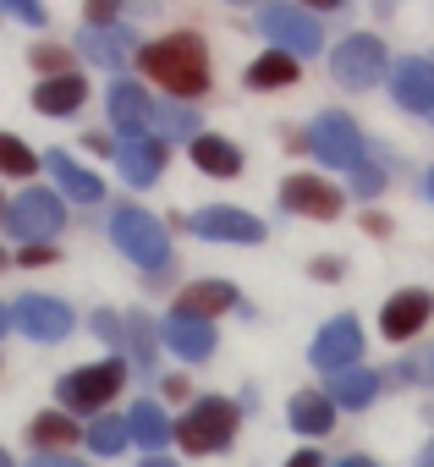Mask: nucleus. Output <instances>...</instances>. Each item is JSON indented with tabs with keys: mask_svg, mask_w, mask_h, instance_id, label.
<instances>
[{
	"mask_svg": "<svg viewBox=\"0 0 434 467\" xmlns=\"http://www.w3.org/2000/svg\"><path fill=\"white\" fill-rule=\"evenodd\" d=\"M138 72L154 78L160 88H170L176 99H198L209 88V45H203V34L176 28V34L138 50Z\"/></svg>",
	"mask_w": 434,
	"mask_h": 467,
	"instance_id": "f257e3e1",
	"label": "nucleus"
},
{
	"mask_svg": "<svg viewBox=\"0 0 434 467\" xmlns=\"http://www.w3.org/2000/svg\"><path fill=\"white\" fill-rule=\"evenodd\" d=\"M237 423H243V407L226 401V396H198L187 407V418L176 423V440L187 456H214V451H226L237 440Z\"/></svg>",
	"mask_w": 434,
	"mask_h": 467,
	"instance_id": "f03ea898",
	"label": "nucleus"
},
{
	"mask_svg": "<svg viewBox=\"0 0 434 467\" xmlns=\"http://www.w3.org/2000/svg\"><path fill=\"white\" fill-rule=\"evenodd\" d=\"M110 243L138 265V270H165L170 259V237H165V225L149 214V209H116L110 214Z\"/></svg>",
	"mask_w": 434,
	"mask_h": 467,
	"instance_id": "7ed1b4c3",
	"label": "nucleus"
},
{
	"mask_svg": "<svg viewBox=\"0 0 434 467\" xmlns=\"http://www.w3.org/2000/svg\"><path fill=\"white\" fill-rule=\"evenodd\" d=\"M12 231L17 243H28V248H50V237L67 225V209H61V192H45V187H28V192H17L12 203H6V220H0Z\"/></svg>",
	"mask_w": 434,
	"mask_h": 467,
	"instance_id": "20e7f679",
	"label": "nucleus"
},
{
	"mask_svg": "<svg viewBox=\"0 0 434 467\" xmlns=\"http://www.w3.org/2000/svg\"><path fill=\"white\" fill-rule=\"evenodd\" d=\"M121 385H127V363H121V358H105V363H94V368H72V374L56 385V396H61L67 412H94V418H99V407H105Z\"/></svg>",
	"mask_w": 434,
	"mask_h": 467,
	"instance_id": "39448f33",
	"label": "nucleus"
},
{
	"mask_svg": "<svg viewBox=\"0 0 434 467\" xmlns=\"http://www.w3.org/2000/svg\"><path fill=\"white\" fill-rule=\"evenodd\" d=\"M330 78L341 88H374L379 78H390V56L374 34H346L330 56Z\"/></svg>",
	"mask_w": 434,
	"mask_h": 467,
	"instance_id": "423d86ee",
	"label": "nucleus"
},
{
	"mask_svg": "<svg viewBox=\"0 0 434 467\" xmlns=\"http://www.w3.org/2000/svg\"><path fill=\"white\" fill-rule=\"evenodd\" d=\"M308 358H314V368H325V374H346V368H357V358H363V325H357L352 314L325 319L319 336H314V347H308Z\"/></svg>",
	"mask_w": 434,
	"mask_h": 467,
	"instance_id": "0eeeda50",
	"label": "nucleus"
},
{
	"mask_svg": "<svg viewBox=\"0 0 434 467\" xmlns=\"http://www.w3.org/2000/svg\"><path fill=\"white\" fill-rule=\"evenodd\" d=\"M308 149H314L325 165H341V171H357V165H363V132H357L352 116H341V110H325V116L308 127Z\"/></svg>",
	"mask_w": 434,
	"mask_h": 467,
	"instance_id": "6e6552de",
	"label": "nucleus"
},
{
	"mask_svg": "<svg viewBox=\"0 0 434 467\" xmlns=\"http://www.w3.org/2000/svg\"><path fill=\"white\" fill-rule=\"evenodd\" d=\"M259 34H270V45L286 50V56H314L325 45L319 39V23L303 6H264L259 12Z\"/></svg>",
	"mask_w": 434,
	"mask_h": 467,
	"instance_id": "1a4fd4ad",
	"label": "nucleus"
},
{
	"mask_svg": "<svg viewBox=\"0 0 434 467\" xmlns=\"http://www.w3.org/2000/svg\"><path fill=\"white\" fill-rule=\"evenodd\" d=\"M281 209L308 214V220H336V214L346 209V198H341V187H330L325 176L297 171V176H286V182H281Z\"/></svg>",
	"mask_w": 434,
	"mask_h": 467,
	"instance_id": "9d476101",
	"label": "nucleus"
},
{
	"mask_svg": "<svg viewBox=\"0 0 434 467\" xmlns=\"http://www.w3.org/2000/svg\"><path fill=\"white\" fill-rule=\"evenodd\" d=\"M192 231H198L203 243H264V225L248 209H237V203H209V209H198L192 214Z\"/></svg>",
	"mask_w": 434,
	"mask_h": 467,
	"instance_id": "9b49d317",
	"label": "nucleus"
},
{
	"mask_svg": "<svg viewBox=\"0 0 434 467\" xmlns=\"http://www.w3.org/2000/svg\"><path fill=\"white\" fill-rule=\"evenodd\" d=\"M429 319H434V297H429L423 286H407V292H396V297L379 308V330H385V341H412Z\"/></svg>",
	"mask_w": 434,
	"mask_h": 467,
	"instance_id": "f8f14e48",
	"label": "nucleus"
},
{
	"mask_svg": "<svg viewBox=\"0 0 434 467\" xmlns=\"http://www.w3.org/2000/svg\"><path fill=\"white\" fill-rule=\"evenodd\" d=\"M12 319L23 325V336H34V341H45V347L67 341V336H72V325H78V319H72V308H67L61 297H23Z\"/></svg>",
	"mask_w": 434,
	"mask_h": 467,
	"instance_id": "ddd939ff",
	"label": "nucleus"
},
{
	"mask_svg": "<svg viewBox=\"0 0 434 467\" xmlns=\"http://www.w3.org/2000/svg\"><path fill=\"white\" fill-rule=\"evenodd\" d=\"M390 99H396L401 110H412V116H434V61H423V56L396 61V72H390Z\"/></svg>",
	"mask_w": 434,
	"mask_h": 467,
	"instance_id": "4468645a",
	"label": "nucleus"
},
{
	"mask_svg": "<svg viewBox=\"0 0 434 467\" xmlns=\"http://www.w3.org/2000/svg\"><path fill=\"white\" fill-rule=\"evenodd\" d=\"M110 121H116V132L127 138V143H138V138H149V127H154V99L138 88V83H116L110 88Z\"/></svg>",
	"mask_w": 434,
	"mask_h": 467,
	"instance_id": "2eb2a0df",
	"label": "nucleus"
},
{
	"mask_svg": "<svg viewBox=\"0 0 434 467\" xmlns=\"http://www.w3.org/2000/svg\"><path fill=\"white\" fill-rule=\"evenodd\" d=\"M160 341L181 358V363H203L209 352H214V330L203 325V319H187V314H165V325H160Z\"/></svg>",
	"mask_w": 434,
	"mask_h": 467,
	"instance_id": "dca6fc26",
	"label": "nucleus"
},
{
	"mask_svg": "<svg viewBox=\"0 0 434 467\" xmlns=\"http://www.w3.org/2000/svg\"><path fill=\"white\" fill-rule=\"evenodd\" d=\"M88 99V78L67 72V78H39L34 83V110L39 116H78Z\"/></svg>",
	"mask_w": 434,
	"mask_h": 467,
	"instance_id": "f3484780",
	"label": "nucleus"
},
{
	"mask_svg": "<svg viewBox=\"0 0 434 467\" xmlns=\"http://www.w3.org/2000/svg\"><path fill=\"white\" fill-rule=\"evenodd\" d=\"M45 165H50L56 187H61V192H67L72 203H99V198H105V182H99V176H94L88 165H78V160H72L67 149H50V154H45Z\"/></svg>",
	"mask_w": 434,
	"mask_h": 467,
	"instance_id": "a211bd4d",
	"label": "nucleus"
},
{
	"mask_svg": "<svg viewBox=\"0 0 434 467\" xmlns=\"http://www.w3.org/2000/svg\"><path fill=\"white\" fill-rule=\"evenodd\" d=\"M160 165H165V143H160V138H138V143H121V149H116V171H121L127 187L160 182Z\"/></svg>",
	"mask_w": 434,
	"mask_h": 467,
	"instance_id": "6ab92c4d",
	"label": "nucleus"
},
{
	"mask_svg": "<svg viewBox=\"0 0 434 467\" xmlns=\"http://www.w3.org/2000/svg\"><path fill=\"white\" fill-rule=\"evenodd\" d=\"M187 154H192V165H198L203 176H237V171H243V149H237L232 138H214V132H198V138L187 143Z\"/></svg>",
	"mask_w": 434,
	"mask_h": 467,
	"instance_id": "aec40b11",
	"label": "nucleus"
},
{
	"mask_svg": "<svg viewBox=\"0 0 434 467\" xmlns=\"http://www.w3.org/2000/svg\"><path fill=\"white\" fill-rule=\"evenodd\" d=\"M232 303H237V286H232V281H192V286L176 297V314L209 325V314H226Z\"/></svg>",
	"mask_w": 434,
	"mask_h": 467,
	"instance_id": "412c9836",
	"label": "nucleus"
},
{
	"mask_svg": "<svg viewBox=\"0 0 434 467\" xmlns=\"http://www.w3.org/2000/svg\"><path fill=\"white\" fill-rule=\"evenodd\" d=\"M286 418H292L297 434H330V429H336V401H330L325 390H297V396L286 401Z\"/></svg>",
	"mask_w": 434,
	"mask_h": 467,
	"instance_id": "4be33fe9",
	"label": "nucleus"
},
{
	"mask_svg": "<svg viewBox=\"0 0 434 467\" xmlns=\"http://www.w3.org/2000/svg\"><path fill=\"white\" fill-rule=\"evenodd\" d=\"M78 50H83L88 61H99V67H127L132 34H127V28H94V23H83V34H78Z\"/></svg>",
	"mask_w": 434,
	"mask_h": 467,
	"instance_id": "5701e85b",
	"label": "nucleus"
},
{
	"mask_svg": "<svg viewBox=\"0 0 434 467\" xmlns=\"http://www.w3.org/2000/svg\"><path fill=\"white\" fill-rule=\"evenodd\" d=\"M28 440H34V451H39V456H61L67 445H78V440H83V429H78L67 412H39V418L28 423Z\"/></svg>",
	"mask_w": 434,
	"mask_h": 467,
	"instance_id": "b1692460",
	"label": "nucleus"
},
{
	"mask_svg": "<svg viewBox=\"0 0 434 467\" xmlns=\"http://www.w3.org/2000/svg\"><path fill=\"white\" fill-rule=\"evenodd\" d=\"M336 407H346V412H363L374 396H379V374H368V368H346V374H336V385L325 390Z\"/></svg>",
	"mask_w": 434,
	"mask_h": 467,
	"instance_id": "393cba45",
	"label": "nucleus"
},
{
	"mask_svg": "<svg viewBox=\"0 0 434 467\" xmlns=\"http://www.w3.org/2000/svg\"><path fill=\"white\" fill-rule=\"evenodd\" d=\"M127 429H132V440L143 445V451H160L170 434H176V423L154 407V401H132V412H127Z\"/></svg>",
	"mask_w": 434,
	"mask_h": 467,
	"instance_id": "a878e982",
	"label": "nucleus"
},
{
	"mask_svg": "<svg viewBox=\"0 0 434 467\" xmlns=\"http://www.w3.org/2000/svg\"><path fill=\"white\" fill-rule=\"evenodd\" d=\"M286 83H297V56H286V50H264L253 67H248V88H286Z\"/></svg>",
	"mask_w": 434,
	"mask_h": 467,
	"instance_id": "bb28decb",
	"label": "nucleus"
},
{
	"mask_svg": "<svg viewBox=\"0 0 434 467\" xmlns=\"http://www.w3.org/2000/svg\"><path fill=\"white\" fill-rule=\"evenodd\" d=\"M83 440H88V451H94V456H121V451H127V440H132V429H127V418L99 412V418L83 429Z\"/></svg>",
	"mask_w": 434,
	"mask_h": 467,
	"instance_id": "cd10ccee",
	"label": "nucleus"
},
{
	"mask_svg": "<svg viewBox=\"0 0 434 467\" xmlns=\"http://www.w3.org/2000/svg\"><path fill=\"white\" fill-rule=\"evenodd\" d=\"M127 347H132V363H138V368L154 363V347H160V341H154V319H149L143 308L127 314Z\"/></svg>",
	"mask_w": 434,
	"mask_h": 467,
	"instance_id": "c85d7f7f",
	"label": "nucleus"
},
{
	"mask_svg": "<svg viewBox=\"0 0 434 467\" xmlns=\"http://www.w3.org/2000/svg\"><path fill=\"white\" fill-rule=\"evenodd\" d=\"M45 160L23 143V138H12V132H0V171H6V176H34Z\"/></svg>",
	"mask_w": 434,
	"mask_h": 467,
	"instance_id": "c756f323",
	"label": "nucleus"
},
{
	"mask_svg": "<svg viewBox=\"0 0 434 467\" xmlns=\"http://www.w3.org/2000/svg\"><path fill=\"white\" fill-rule=\"evenodd\" d=\"M154 121H160V143H176V138H198V116L192 110H181V105H165V110H154Z\"/></svg>",
	"mask_w": 434,
	"mask_h": 467,
	"instance_id": "7c9ffc66",
	"label": "nucleus"
},
{
	"mask_svg": "<svg viewBox=\"0 0 434 467\" xmlns=\"http://www.w3.org/2000/svg\"><path fill=\"white\" fill-rule=\"evenodd\" d=\"M34 67H39V72H50V78H67V72H72L61 45H34Z\"/></svg>",
	"mask_w": 434,
	"mask_h": 467,
	"instance_id": "2f4dec72",
	"label": "nucleus"
},
{
	"mask_svg": "<svg viewBox=\"0 0 434 467\" xmlns=\"http://www.w3.org/2000/svg\"><path fill=\"white\" fill-rule=\"evenodd\" d=\"M379 187H385V171H374V165H357V171H352V192H357V198H374Z\"/></svg>",
	"mask_w": 434,
	"mask_h": 467,
	"instance_id": "473e14b6",
	"label": "nucleus"
},
{
	"mask_svg": "<svg viewBox=\"0 0 434 467\" xmlns=\"http://www.w3.org/2000/svg\"><path fill=\"white\" fill-rule=\"evenodd\" d=\"M88 325H94V330H99V336H105V341H127V325H121V319H116V314H105V308H99V314H94V319H88Z\"/></svg>",
	"mask_w": 434,
	"mask_h": 467,
	"instance_id": "72a5a7b5",
	"label": "nucleus"
},
{
	"mask_svg": "<svg viewBox=\"0 0 434 467\" xmlns=\"http://www.w3.org/2000/svg\"><path fill=\"white\" fill-rule=\"evenodd\" d=\"M12 12H17V17H23L28 28H45V6H34V0H17Z\"/></svg>",
	"mask_w": 434,
	"mask_h": 467,
	"instance_id": "f704fd0d",
	"label": "nucleus"
},
{
	"mask_svg": "<svg viewBox=\"0 0 434 467\" xmlns=\"http://www.w3.org/2000/svg\"><path fill=\"white\" fill-rule=\"evenodd\" d=\"M17 259H23L28 270H39V265H50V259H56V248H23Z\"/></svg>",
	"mask_w": 434,
	"mask_h": 467,
	"instance_id": "c9c22d12",
	"label": "nucleus"
},
{
	"mask_svg": "<svg viewBox=\"0 0 434 467\" xmlns=\"http://www.w3.org/2000/svg\"><path fill=\"white\" fill-rule=\"evenodd\" d=\"M341 270H346L341 259H319V265H314V275H319V281H341Z\"/></svg>",
	"mask_w": 434,
	"mask_h": 467,
	"instance_id": "e433bc0d",
	"label": "nucleus"
},
{
	"mask_svg": "<svg viewBox=\"0 0 434 467\" xmlns=\"http://www.w3.org/2000/svg\"><path fill=\"white\" fill-rule=\"evenodd\" d=\"M28 467H83V462L78 456H34Z\"/></svg>",
	"mask_w": 434,
	"mask_h": 467,
	"instance_id": "4c0bfd02",
	"label": "nucleus"
},
{
	"mask_svg": "<svg viewBox=\"0 0 434 467\" xmlns=\"http://www.w3.org/2000/svg\"><path fill=\"white\" fill-rule=\"evenodd\" d=\"M286 467H325V462H319V451H297V456H292Z\"/></svg>",
	"mask_w": 434,
	"mask_h": 467,
	"instance_id": "58836bf2",
	"label": "nucleus"
},
{
	"mask_svg": "<svg viewBox=\"0 0 434 467\" xmlns=\"http://www.w3.org/2000/svg\"><path fill=\"white\" fill-rule=\"evenodd\" d=\"M165 396H176V401H181V396H187V379H181V374H170V379H165Z\"/></svg>",
	"mask_w": 434,
	"mask_h": 467,
	"instance_id": "ea45409f",
	"label": "nucleus"
},
{
	"mask_svg": "<svg viewBox=\"0 0 434 467\" xmlns=\"http://www.w3.org/2000/svg\"><path fill=\"white\" fill-rule=\"evenodd\" d=\"M418 467H434V440L423 445V456H418Z\"/></svg>",
	"mask_w": 434,
	"mask_h": 467,
	"instance_id": "a19ab883",
	"label": "nucleus"
},
{
	"mask_svg": "<svg viewBox=\"0 0 434 467\" xmlns=\"http://www.w3.org/2000/svg\"><path fill=\"white\" fill-rule=\"evenodd\" d=\"M341 467H374V462H368V456H346Z\"/></svg>",
	"mask_w": 434,
	"mask_h": 467,
	"instance_id": "79ce46f5",
	"label": "nucleus"
},
{
	"mask_svg": "<svg viewBox=\"0 0 434 467\" xmlns=\"http://www.w3.org/2000/svg\"><path fill=\"white\" fill-rule=\"evenodd\" d=\"M143 467H176V462H165V456H149V462H143Z\"/></svg>",
	"mask_w": 434,
	"mask_h": 467,
	"instance_id": "37998d69",
	"label": "nucleus"
},
{
	"mask_svg": "<svg viewBox=\"0 0 434 467\" xmlns=\"http://www.w3.org/2000/svg\"><path fill=\"white\" fill-rule=\"evenodd\" d=\"M6 325H12V314H6V308H0V336H6Z\"/></svg>",
	"mask_w": 434,
	"mask_h": 467,
	"instance_id": "c03bdc74",
	"label": "nucleus"
},
{
	"mask_svg": "<svg viewBox=\"0 0 434 467\" xmlns=\"http://www.w3.org/2000/svg\"><path fill=\"white\" fill-rule=\"evenodd\" d=\"M423 187H429V198H434V171H429V182H423Z\"/></svg>",
	"mask_w": 434,
	"mask_h": 467,
	"instance_id": "a18cd8bd",
	"label": "nucleus"
},
{
	"mask_svg": "<svg viewBox=\"0 0 434 467\" xmlns=\"http://www.w3.org/2000/svg\"><path fill=\"white\" fill-rule=\"evenodd\" d=\"M0 467H12V456H6V451H0Z\"/></svg>",
	"mask_w": 434,
	"mask_h": 467,
	"instance_id": "49530a36",
	"label": "nucleus"
},
{
	"mask_svg": "<svg viewBox=\"0 0 434 467\" xmlns=\"http://www.w3.org/2000/svg\"><path fill=\"white\" fill-rule=\"evenodd\" d=\"M0 220H6V198H0Z\"/></svg>",
	"mask_w": 434,
	"mask_h": 467,
	"instance_id": "de8ad7c7",
	"label": "nucleus"
}]
</instances>
